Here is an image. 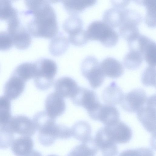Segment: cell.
Masks as SVG:
<instances>
[{"instance_id": "cell-2", "label": "cell", "mask_w": 156, "mask_h": 156, "mask_svg": "<svg viewBox=\"0 0 156 156\" xmlns=\"http://www.w3.org/2000/svg\"><path fill=\"white\" fill-rule=\"evenodd\" d=\"M88 40H97L104 46H115L119 40L118 33L103 21L95 20L91 22L86 31Z\"/></svg>"}, {"instance_id": "cell-38", "label": "cell", "mask_w": 156, "mask_h": 156, "mask_svg": "<svg viewBox=\"0 0 156 156\" xmlns=\"http://www.w3.org/2000/svg\"><path fill=\"white\" fill-rule=\"evenodd\" d=\"M13 44L12 39L7 32H0V50L9 49Z\"/></svg>"}, {"instance_id": "cell-6", "label": "cell", "mask_w": 156, "mask_h": 156, "mask_svg": "<svg viewBox=\"0 0 156 156\" xmlns=\"http://www.w3.org/2000/svg\"><path fill=\"white\" fill-rule=\"evenodd\" d=\"M156 96L147 98L143 106L136 112L138 119L148 132L155 135Z\"/></svg>"}, {"instance_id": "cell-12", "label": "cell", "mask_w": 156, "mask_h": 156, "mask_svg": "<svg viewBox=\"0 0 156 156\" xmlns=\"http://www.w3.org/2000/svg\"><path fill=\"white\" fill-rule=\"evenodd\" d=\"M45 107L46 112L55 119L62 115L66 108L63 98L55 92L50 94L47 96L45 101Z\"/></svg>"}, {"instance_id": "cell-5", "label": "cell", "mask_w": 156, "mask_h": 156, "mask_svg": "<svg viewBox=\"0 0 156 156\" xmlns=\"http://www.w3.org/2000/svg\"><path fill=\"white\" fill-rule=\"evenodd\" d=\"M7 23V32L12 39L13 44L19 49L28 48L31 42V35L22 25L18 16L9 20Z\"/></svg>"}, {"instance_id": "cell-24", "label": "cell", "mask_w": 156, "mask_h": 156, "mask_svg": "<svg viewBox=\"0 0 156 156\" xmlns=\"http://www.w3.org/2000/svg\"><path fill=\"white\" fill-rule=\"evenodd\" d=\"M140 52L149 66L155 67L156 49L155 41L148 37L141 47Z\"/></svg>"}, {"instance_id": "cell-17", "label": "cell", "mask_w": 156, "mask_h": 156, "mask_svg": "<svg viewBox=\"0 0 156 156\" xmlns=\"http://www.w3.org/2000/svg\"><path fill=\"white\" fill-rule=\"evenodd\" d=\"M124 96L122 90L113 81L103 90L102 100L107 105L114 106L121 104Z\"/></svg>"}, {"instance_id": "cell-41", "label": "cell", "mask_w": 156, "mask_h": 156, "mask_svg": "<svg viewBox=\"0 0 156 156\" xmlns=\"http://www.w3.org/2000/svg\"><path fill=\"white\" fill-rule=\"evenodd\" d=\"M27 156H42L39 152L33 150Z\"/></svg>"}, {"instance_id": "cell-30", "label": "cell", "mask_w": 156, "mask_h": 156, "mask_svg": "<svg viewBox=\"0 0 156 156\" xmlns=\"http://www.w3.org/2000/svg\"><path fill=\"white\" fill-rule=\"evenodd\" d=\"M83 25L81 18L76 15H71L65 20L62 26L64 30L70 35L83 29Z\"/></svg>"}, {"instance_id": "cell-10", "label": "cell", "mask_w": 156, "mask_h": 156, "mask_svg": "<svg viewBox=\"0 0 156 156\" xmlns=\"http://www.w3.org/2000/svg\"><path fill=\"white\" fill-rule=\"evenodd\" d=\"M6 127L14 133L30 137L34 135L37 130L33 120L28 117L21 115L12 117Z\"/></svg>"}, {"instance_id": "cell-4", "label": "cell", "mask_w": 156, "mask_h": 156, "mask_svg": "<svg viewBox=\"0 0 156 156\" xmlns=\"http://www.w3.org/2000/svg\"><path fill=\"white\" fill-rule=\"evenodd\" d=\"M81 71L83 76L88 81L91 87L96 89L103 83L105 76L101 68L100 63L95 56H87L83 60Z\"/></svg>"}, {"instance_id": "cell-22", "label": "cell", "mask_w": 156, "mask_h": 156, "mask_svg": "<svg viewBox=\"0 0 156 156\" xmlns=\"http://www.w3.org/2000/svg\"><path fill=\"white\" fill-rule=\"evenodd\" d=\"M33 121L39 132L48 130L56 124L55 119L49 116L44 111L37 113L33 117Z\"/></svg>"}, {"instance_id": "cell-42", "label": "cell", "mask_w": 156, "mask_h": 156, "mask_svg": "<svg viewBox=\"0 0 156 156\" xmlns=\"http://www.w3.org/2000/svg\"><path fill=\"white\" fill-rule=\"evenodd\" d=\"M47 156H58L55 155V154H50V155H48Z\"/></svg>"}, {"instance_id": "cell-28", "label": "cell", "mask_w": 156, "mask_h": 156, "mask_svg": "<svg viewBox=\"0 0 156 156\" xmlns=\"http://www.w3.org/2000/svg\"><path fill=\"white\" fill-rule=\"evenodd\" d=\"M144 59L142 54L138 51L129 50L125 55L123 64L127 69L134 70L139 68Z\"/></svg>"}, {"instance_id": "cell-31", "label": "cell", "mask_w": 156, "mask_h": 156, "mask_svg": "<svg viewBox=\"0 0 156 156\" xmlns=\"http://www.w3.org/2000/svg\"><path fill=\"white\" fill-rule=\"evenodd\" d=\"M138 26L131 23H122L119 27V33L122 37L127 41H129L140 34Z\"/></svg>"}, {"instance_id": "cell-26", "label": "cell", "mask_w": 156, "mask_h": 156, "mask_svg": "<svg viewBox=\"0 0 156 156\" xmlns=\"http://www.w3.org/2000/svg\"><path fill=\"white\" fill-rule=\"evenodd\" d=\"M36 73L35 62H26L18 65L15 69L12 74L18 76L24 81L34 77Z\"/></svg>"}, {"instance_id": "cell-16", "label": "cell", "mask_w": 156, "mask_h": 156, "mask_svg": "<svg viewBox=\"0 0 156 156\" xmlns=\"http://www.w3.org/2000/svg\"><path fill=\"white\" fill-rule=\"evenodd\" d=\"M25 83L20 77L12 74L4 86L5 96L10 100L18 98L24 90Z\"/></svg>"}, {"instance_id": "cell-3", "label": "cell", "mask_w": 156, "mask_h": 156, "mask_svg": "<svg viewBox=\"0 0 156 156\" xmlns=\"http://www.w3.org/2000/svg\"><path fill=\"white\" fill-rule=\"evenodd\" d=\"M36 73L34 77L36 87L41 90H45L52 86L57 71L56 63L52 60L42 58L35 62Z\"/></svg>"}, {"instance_id": "cell-27", "label": "cell", "mask_w": 156, "mask_h": 156, "mask_svg": "<svg viewBox=\"0 0 156 156\" xmlns=\"http://www.w3.org/2000/svg\"><path fill=\"white\" fill-rule=\"evenodd\" d=\"M11 116L10 100L5 95L0 96V128L8 126Z\"/></svg>"}, {"instance_id": "cell-23", "label": "cell", "mask_w": 156, "mask_h": 156, "mask_svg": "<svg viewBox=\"0 0 156 156\" xmlns=\"http://www.w3.org/2000/svg\"><path fill=\"white\" fill-rule=\"evenodd\" d=\"M71 130L72 136L82 142L91 137V126L85 121H80L76 122Z\"/></svg>"}, {"instance_id": "cell-37", "label": "cell", "mask_w": 156, "mask_h": 156, "mask_svg": "<svg viewBox=\"0 0 156 156\" xmlns=\"http://www.w3.org/2000/svg\"><path fill=\"white\" fill-rule=\"evenodd\" d=\"M68 40L72 44L78 46L85 45L88 41L86 31L83 29L76 33L69 35Z\"/></svg>"}, {"instance_id": "cell-21", "label": "cell", "mask_w": 156, "mask_h": 156, "mask_svg": "<svg viewBox=\"0 0 156 156\" xmlns=\"http://www.w3.org/2000/svg\"><path fill=\"white\" fill-rule=\"evenodd\" d=\"M68 39L62 33L56 34L51 40L49 45V50L54 56H59L67 49L69 45Z\"/></svg>"}, {"instance_id": "cell-1", "label": "cell", "mask_w": 156, "mask_h": 156, "mask_svg": "<svg viewBox=\"0 0 156 156\" xmlns=\"http://www.w3.org/2000/svg\"><path fill=\"white\" fill-rule=\"evenodd\" d=\"M25 4L33 18L27 23V30L36 37L50 39L57 34L58 27L55 11L46 1L27 0Z\"/></svg>"}, {"instance_id": "cell-34", "label": "cell", "mask_w": 156, "mask_h": 156, "mask_svg": "<svg viewBox=\"0 0 156 156\" xmlns=\"http://www.w3.org/2000/svg\"><path fill=\"white\" fill-rule=\"evenodd\" d=\"M14 136V133L8 127L0 128V149H5L11 145Z\"/></svg>"}, {"instance_id": "cell-14", "label": "cell", "mask_w": 156, "mask_h": 156, "mask_svg": "<svg viewBox=\"0 0 156 156\" xmlns=\"http://www.w3.org/2000/svg\"><path fill=\"white\" fill-rule=\"evenodd\" d=\"M55 92L63 98H72L77 92L79 87L76 82L68 76L57 80L54 85Z\"/></svg>"}, {"instance_id": "cell-33", "label": "cell", "mask_w": 156, "mask_h": 156, "mask_svg": "<svg viewBox=\"0 0 156 156\" xmlns=\"http://www.w3.org/2000/svg\"><path fill=\"white\" fill-rule=\"evenodd\" d=\"M121 17V23H130L137 26L143 20V17L139 12L130 9L125 8L122 10Z\"/></svg>"}, {"instance_id": "cell-8", "label": "cell", "mask_w": 156, "mask_h": 156, "mask_svg": "<svg viewBox=\"0 0 156 156\" xmlns=\"http://www.w3.org/2000/svg\"><path fill=\"white\" fill-rule=\"evenodd\" d=\"M102 128L108 137L116 144L127 143L130 141L132 136L131 129L120 120Z\"/></svg>"}, {"instance_id": "cell-18", "label": "cell", "mask_w": 156, "mask_h": 156, "mask_svg": "<svg viewBox=\"0 0 156 156\" xmlns=\"http://www.w3.org/2000/svg\"><path fill=\"white\" fill-rule=\"evenodd\" d=\"M34 142L30 136H22L14 140L11 150L16 156H27L33 150Z\"/></svg>"}, {"instance_id": "cell-15", "label": "cell", "mask_w": 156, "mask_h": 156, "mask_svg": "<svg viewBox=\"0 0 156 156\" xmlns=\"http://www.w3.org/2000/svg\"><path fill=\"white\" fill-rule=\"evenodd\" d=\"M100 65L105 76L112 78H117L124 73V68L122 63L112 57H107L103 59Z\"/></svg>"}, {"instance_id": "cell-20", "label": "cell", "mask_w": 156, "mask_h": 156, "mask_svg": "<svg viewBox=\"0 0 156 156\" xmlns=\"http://www.w3.org/2000/svg\"><path fill=\"white\" fill-rule=\"evenodd\" d=\"M95 0H69L62 1L66 10L71 15H76L86 8L94 5L96 3Z\"/></svg>"}, {"instance_id": "cell-13", "label": "cell", "mask_w": 156, "mask_h": 156, "mask_svg": "<svg viewBox=\"0 0 156 156\" xmlns=\"http://www.w3.org/2000/svg\"><path fill=\"white\" fill-rule=\"evenodd\" d=\"M94 139L103 156H116L118 155V150L116 144L108 137L102 127L97 132Z\"/></svg>"}, {"instance_id": "cell-39", "label": "cell", "mask_w": 156, "mask_h": 156, "mask_svg": "<svg viewBox=\"0 0 156 156\" xmlns=\"http://www.w3.org/2000/svg\"><path fill=\"white\" fill-rule=\"evenodd\" d=\"M71 129L62 124H58V138L66 139L71 136Z\"/></svg>"}, {"instance_id": "cell-36", "label": "cell", "mask_w": 156, "mask_h": 156, "mask_svg": "<svg viewBox=\"0 0 156 156\" xmlns=\"http://www.w3.org/2000/svg\"><path fill=\"white\" fill-rule=\"evenodd\" d=\"M119 156H154L153 151L145 147L126 150L122 152Z\"/></svg>"}, {"instance_id": "cell-19", "label": "cell", "mask_w": 156, "mask_h": 156, "mask_svg": "<svg viewBox=\"0 0 156 156\" xmlns=\"http://www.w3.org/2000/svg\"><path fill=\"white\" fill-rule=\"evenodd\" d=\"M98 150L94 138L91 137L74 147L66 156H95Z\"/></svg>"}, {"instance_id": "cell-29", "label": "cell", "mask_w": 156, "mask_h": 156, "mask_svg": "<svg viewBox=\"0 0 156 156\" xmlns=\"http://www.w3.org/2000/svg\"><path fill=\"white\" fill-rule=\"evenodd\" d=\"M122 10L114 7L107 9L103 14V21L113 28L119 27L121 22Z\"/></svg>"}, {"instance_id": "cell-7", "label": "cell", "mask_w": 156, "mask_h": 156, "mask_svg": "<svg viewBox=\"0 0 156 156\" xmlns=\"http://www.w3.org/2000/svg\"><path fill=\"white\" fill-rule=\"evenodd\" d=\"M71 99L75 105L84 108L88 115L94 111L101 104L94 91L80 87Z\"/></svg>"}, {"instance_id": "cell-35", "label": "cell", "mask_w": 156, "mask_h": 156, "mask_svg": "<svg viewBox=\"0 0 156 156\" xmlns=\"http://www.w3.org/2000/svg\"><path fill=\"white\" fill-rule=\"evenodd\" d=\"M155 67L151 66H147L144 70L141 76L142 83L146 86L155 87Z\"/></svg>"}, {"instance_id": "cell-32", "label": "cell", "mask_w": 156, "mask_h": 156, "mask_svg": "<svg viewBox=\"0 0 156 156\" xmlns=\"http://www.w3.org/2000/svg\"><path fill=\"white\" fill-rule=\"evenodd\" d=\"M17 16V11L10 1L0 0V20L8 21Z\"/></svg>"}, {"instance_id": "cell-11", "label": "cell", "mask_w": 156, "mask_h": 156, "mask_svg": "<svg viewBox=\"0 0 156 156\" xmlns=\"http://www.w3.org/2000/svg\"><path fill=\"white\" fill-rule=\"evenodd\" d=\"M93 119L102 123L105 126L113 124L119 119L120 114L114 106L101 104L93 113L89 115Z\"/></svg>"}, {"instance_id": "cell-25", "label": "cell", "mask_w": 156, "mask_h": 156, "mask_svg": "<svg viewBox=\"0 0 156 156\" xmlns=\"http://www.w3.org/2000/svg\"><path fill=\"white\" fill-rule=\"evenodd\" d=\"M136 3L143 5L146 9L144 17V22L147 25L150 27L156 26L155 0H135Z\"/></svg>"}, {"instance_id": "cell-9", "label": "cell", "mask_w": 156, "mask_h": 156, "mask_svg": "<svg viewBox=\"0 0 156 156\" xmlns=\"http://www.w3.org/2000/svg\"><path fill=\"white\" fill-rule=\"evenodd\" d=\"M147 99L144 90L140 88L135 89L124 95L121 106L127 112H136L145 104Z\"/></svg>"}, {"instance_id": "cell-40", "label": "cell", "mask_w": 156, "mask_h": 156, "mask_svg": "<svg viewBox=\"0 0 156 156\" xmlns=\"http://www.w3.org/2000/svg\"><path fill=\"white\" fill-rule=\"evenodd\" d=\"M130 0H112L111 3L114 7L122 10L129 3Z\"/></svg>"}]
</instances>
